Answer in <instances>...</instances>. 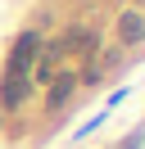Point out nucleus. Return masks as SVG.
I'll use <instances>...</instances> for the list:
<instances>
[{
	"label": "nucleus",
	"instance_id": "1",
	"mask_svg": "<svg viewBox=\"0 0 145 149\" xmlns=\"http://www.w3.org/2000/svg\"><path fill=\"white\" fill-rule=\"evenodd\" d=\"M36 50H41V41H36V32H23V36L14 41V54H9V72H14V77H27V68H32Z\"/></svg>",
	"mask_w": 145,
	"mask_h": 149
},
{
	"label": "nucleus",
	"instance_id": "2",
	"mask_svg": "<svg viewBox=\"0 0 145 149\" xmlns=\"http://www.w3.org/2000/svg\"><path fill=\"white\" fill-rule=\"evenodd\" d=\"M27 91H32V77H5V86H0V109H18V104L27 100Z\"/></svg>",
	"mask_w": 145,
	"mask_h": 149
},
{
	"label": "nucleus",
	"instance_id": "3",
	"mask_svg": "<svg viewBox=\"0 0 145 149\" xmlns=\"http://www.w3.org/2000/svg\"><path fill=\"white\" fill-rule=\"evenodd\" d=\"M118 41H122V45H136V41H145V14L127 9L122 18H118Z\"/></svg>",
	"mask_w": 145,
	"mask_h": 149
},
{
	"label": "nucleus",
	"instance_id": "4",
	"mask_svg": "<svg viewBox=\"0 0 145 149\" xmlns=\"http://www.w3.org/2000/svg\"><path fill=\"white\" fill-rule=\"evenodd\" d=\"M72 86H77V77H59V81L50 86V109H59V104L68 100V95H72Z\"/></svg>",
	"mask_w": 145,
	"mask_h": 149
},
{
	"label": "nucleus",
	"instance_id": "5",
	"mask_svg": "<svg viewBox=\"0 0 145 149\" xmlns=\"http://www.w3.org/2000/svg\"><path fill=\"white\" fill-rule=\"evenodd\" d=\"M141 145H145V127H136L132 136H127V140H118L113 149H141Z\"/></svg>",
	"mask_w": 145,
	"mask_h": 149
}]
</instances>
